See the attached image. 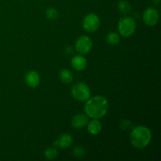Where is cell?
<instances>
[{
    "label": "cell",
    "instance_id": "cell-1",
    "mask_svg": "<svg viewBox=\"0 0 161 161\" xmlns=\"http://www.w3.org/2000/svg\"><path fill=\"white\" fill-rule=\"evenodd\" d=\"M86 102L84 112L88 117L98 119L105 116L108 112V102L103 96H94Z\"/></svg>",
    "mask_w": 161,
    "mask_h": 161
},
{
    "label": "cell",
    "instance_id": "cell-2",
    "mask_svg": "<svg viewBox=\"0 0 161 161\" xmlns=\"http://www.w3.org/2000/svg\"><path fill=\"white\" fill-rule=\"evenodd\" d=\"M152 133L148 127L145 126H138L131 130L130 141L132 146L136 149H144L150 142Z\"/></svg>",
    "mask_w": 161,
    "mask_h": 161
},
{
    "label": "cell",
    "instance_id": "cell-3",
    "mask_svg": "<svg viewBox=\"0 0 161 161\" xmlns=\"http://www.w3.org/2000/svg\"><path fill=\"white\" fill-rule=\"evenodd\" d=\"M136 22L131 17H123L118 23V31L124 37H130L135 32Z\"/></svg>",
    "mask_w": 161,
    "mask_h": 161
},
{
    "label": "cell",
    "instance_id": "cell-4",
    "mask_svg": "<svg viewBox=\"0 0 161 161\" xmlns=\"http://www.w3.org/2000/svg\"><path fill=\"white\" fill-rule=\"evenodd\" d=\"M72 96L79 102H86L91 97V90L89 86L83 83H77L71 90Z\"/></svg>",
    "mask_w": 161,
    "mask_h": 161
},
{
    "label": "cell",
    "instance_id": "cell-5",
    "mask_svg": "<svg viewBox=\"0 0 161 161\" xmlns=\"http://www.w3.org/2000/svg\"><path fill=\"white\" fill-rule=\"evenodd\" d=\"M100 27V19L95 14H89L83 18V28L88 32H94Z\"/></svg>",
    "mask_w": 161,
    "mask_h": 161
},
{
    "label": "cell",
    "instance_id": "cell-6",
    "mask_svg": "<svg viewBox=\"0 0 161 161\" xmlns=\"http://www.w3.org/2000/svg\"><path fill=\"white\" fill-rule=\"evenodd\" d=\"M93 47L92 40L86 36H82L77 39L75 43V50L80 54H86L91 50Z\"/></svg>",
    "mask_w": 161,
    "mask_h": 161
},
{
    "label": "cell",
    "instance_id": "cell-7",
    "mask_svg": "<svg viewBox=\"0 0 161 161\" xmlns=\"http://www.w3.org/2000/svg\"><path fill=\"white\" fill-rule=\"evenodd\" d=\"M142 18L146 25L155 26L160 20V14L156 8L149 7L144 11Z\"/></svg>",
    "mask_w": 161,
    "mask_h": 161
},
{
    "label": "cell",
    "instance_id": "cell-8",
    "mask_svg": "<svg viewBox=\"0 0 161 161\" xmlns=\"http://www.w3.org/2000/svg\"><path fill=\"white\" fill-rule=\"evenodd\" d=\"M25 82L29 87H37L40 83V76L36 71H29L25 75Z\"/></svg>",
    "mask_w": 161,
    "mask_h": 161
},
{
    "label": "cell",
    "instance_id": "cell-9",
    "mask_svg": "<svg viewBox=\"0 0 161 161\" xmlns=\"http://www.w3.org/2000/svg\"><path fill=\"white\" fill-rule=\"evenodd\" d=\"M88 124L87 116L82 113H78L75 115L72 118L71 120V124L72 127L75 129H82L86 127Z\"/></svg>",
    "mask_w": 161,
    "mask_h": 161
},
{
    "label": "cell",
    "instance_id": "cell-10",
    "mask_svg": "<svg viewBox=\"0 0 161 161\" xmlns=\"http://www.w3.org/2000/svg\"><path fill=\"white\" fill-rule=\"evenodd\" d=\"M72 142H73V138L70 134H64L54 142V145L61 149H66L72 146Z\"/></svg>",
    "mask_w": 161,
    "mask_h": 161
},
{
    "label": "cell",
    "instance_id": "cell-11",
    "mask_svg": "<svg viewBox=\"0 0 161 161\" xmlns=\"http://www.w3.org/2000/svg\"><path fill=\"white\" fill-rule=\"evenodd\" d=\"M86 59L83 55H75L72 58L71 65L77 71H83L86 67Z\"/></svg>",
    "mask_w": 161,
    "mask_h": 161
},
{
    "label": "cell",
    "instance_id": "cell-12",
    "mask_svg": "<svg viewBox=\"0 0 161 161\" xmlns=\"http://www.w3.org/2000/svg\"><path fill=\"white\" fill-rule=\"evenodd\" d=\"M102 128V124L97 119H93L87 124V130L91 135H97L101 132Z\"/></svg>",
    "mask_w": 161,
    "mask_h": 161
},
{
    "label": "cell",
    "instance_id": "cell-13",
    "mask_svg": "<svg viewBox=\"0 0 161 161\" xmlns=\"http://www.w3.org/2000/svg\"><path fill=\"white\" fill-rule=\"evenodd\" d=\"M59 78L64 83H71L73 80V75L69 69H63L60 71Z\"/></svg>",
    "mask_w": 161,
    "mask_h": 161
},
{
    "label": "cell",
    "instance_id": "cell-14",
    "mask_svg": "<svg viewBox=\"0 0 161 161\" xmlns=\"http://www.w3.org/2000/svg\"><path fill=\"white\" fill-rule=\"evenodd\" d=\"M118 9L119 12L123 14H128L131 11V5L127 0H121L118 3Z\"/></svg>",
    "mask_w": 161,
    "mask_h": 161
},
{
    "label": "cell",
    "instance_id": "cell-15",
    "mask_svg": "<svg viewBox=\"0 0 161 161\" xmlns=\"http://www.w3.org/2000/svg\"><path fill=\"white\" fill-rule=\"evenodd\" d=\"M119 40H120V38H119V35L113 31L108 33V35L106 36V42L109 45H117L119 42Z\"/></svg>",
    "mask_w": 161,
    "mask_h": 161
},
{
    "label": "cell",
    "instance_id": "cell-16",
    "mask_svg": "<svg viewBox=\"0 0 161 161\" xmlns=\"http://www.w3.org/2000/svg\"><path fill=\"white\" fill-rule=\"evenodd\" d=\"M58 155V149L54 147H49L47 148L45 150V153H44V156H45L47 160H54V159L57 158Z\"/></svg>",
    "mask_w": 161,
    "mask_h": 161
},
{
    "label": "cell",
    "instance_id": "cell-17",
    "mask_svg": "<svg viewBox=\"0 0 161 161\" xmlns=\"http://www.w3.org/2000/svg\"><path fill=\"white\" fill-rule=\"evenodd\" d=\"M46 17L47 19L51 20H55L58 18L59 17V14H58V10L54 8H49L46 10Z\"/></svg>",
    "mask_w": 161,
    "mask_h": 161
},
{
    "label": "cell",
    "instance_id": "cell-18",
    "mask_svg": "<svg viewBox=\"0 0 161 161\" xmlns=\"http://www.w3.org/2000/svg\"><path fill=\"white\" fill-rule=\"evenodd\" d=\"M119 127L122 130H125V131H128V130H132L133 127V124L131 121L128 120V119H123L119 124Z\"/></svg>",
    "mask_w": 161,
    "mask_h": 161
},
{
    "label": "cell",
    "instance_id": "cell-19",
    "mask_svg": "<svg viewBox=\"0 0 161 161\" xmlns=\"http://www.w3.org/2000/svg\"><path fill=\"white\" fill-rule=\"evenodd\" d=\"M73 154L75 157H79V158H81V157H84L85 154H86V151H85L84 148L82 147V146H75L73 149Z\"/></svg>",
    "mask_w": 161,
    "mask_h": 161
},
{
    "label": "cell",
    "instance_id": "cell-20",
    "mask_svg": "<svg viewBox=\"0 0 161 161\" xmlns=\"http://www.w3.org/2000/svg\"><path fill=\"white\" fill-rule=\"evenodd\" d=\"M72 51H73V49H72V47H70V46H68V47H66L65 49H64V53H67L68 55L71 54V53H72Z\"/></svg>",
    "mask_w": 161,
    "mask_h": 161
},
{
    "label": "cell",
    "instance_id": "cell-21",
    "mask_svg": "<svg viewBox=\"0 0 161 161\" xmlns=\"http://www.w3.org/2000/svg\"><path fill=\"white\" fill-rule=\"evenodd\" d=\"M160 0H152V3H153L154 5H158L160 3Z\"/></svg>",
    "mask_w": 161,
    "mask_h": 161
}]
</instances>
